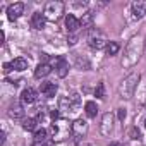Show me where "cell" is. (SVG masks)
Segmentation results:
<instances>
[{
	"mask_svg": "<svg viewBox=\"0 0 146 146\" xmlns=\"http://www.w3.org/2000/svg\"><path fill=\"white\" fill-rule=\"evenodd\" d=\"M11 64H12V69H14V70H24V69H28V60L23 58V57L14 58Z\"/></svg>",
	"mask_w": 146,
	"mask_h": 146,
	"instance_id": "17",
	"label": "cell"
},
{
	"mask_svg": "<svg viewBox=\"0 0 146 146\" xmlns=\"http://www.w3.org/2000/svg\"><path fill=\"white\" fill-rule=\"evenodd\" d=\"M67 43H69V45H76V43H78V35H76V33H74V35H69Z\"/></svg>",
	"mask_w": 146,
	"mask_h": 146,
	"instance_id": "25",
	"label": "cell"
},
{
	"mask_svg": "<svg viewBox=\"0 0 146 146\" xmlns=\"http://www.w3.org/2000/svg\"><path fill=\"white\" fill-rule=\"evenodd\" d=\"M131 11H132V17L134 19H141L146 16V2H143V0H137V2H134L131 5Z\"/></svg>",
	"mask_w": 146,
	"mask_h": 146,
	"instance_id": "10",
	"label": "cell"
},
{
	"mask_svg": "<svg viewBox=\"0 0 146 146\" xmlns=\"http://www.w3.org/2000/svg\"><path fill=\"white\" fill-rule=\"evenodd\" d=\"M33 146H53L52 141H43V143H33Z\"/></svg>",
	"mask_w": 146,
	"mask_h": 146,
	"instance_id": "27",
	"label": "cell"
},
{
	"mask_svg": "<svg viewBox=\"0 0 146 146\" xmlns=\"http://www.w3.org/2000/svg\"><path fill=\"white\" fill-rule=\"evenodd\" d=\"M112 129H113V115L108 112V113H105V115L102 117V125H100V131H102V134H103V136H110Z\"/></svg>",
	"mask_w": 146,
	"mask_h": 146,
	"instance_id": "8",
	"label": "cell"
},
{
	"mask_svg": "<svg viewBox=\"0 0 146 146\" xmlns=\"http://www.w3.org/2000/svg\"><path fill=\"white\" fill-rule=\"evenodd\" d=\"M119 119H120V120L125 119V110H124V108H119Z\"/></svg>",
	"mask_w": 146,
	"mask_h": 146,
	"instance_id": "29",
	"label": "cell"
},
{
	"mask_svg": "<svg viewBox=\"0 0 146 146\" xmlns=\"http://www.w3.org/2000/svg\"><path fill=\"white\" fill-rule=\"evenodd\" d=\"M65 28H67L69 35H74V33H78V29L81 28V23H79V19H78L74 14H67V16H65Z\"/></svg>",
	"mask_w": 146,
	"mask_h": 146,
	"instance_id": "9",
	"label": "cell"
},
{
	"mask_svg": "<svg viewBox=\"0 0 146 146\" xmlns=\"http://www.w3.org/2000/svg\"><path fill=\"white\" fill-rule=\"evenodd\" d=\"M9 117L14 119V120H21V119L24 117V108H23V105H19V103L11 105V108H9Z\"/></svg>",
	"mask_w": 146,
	"mask_h": 146,
	"instance_id": "15",
	"label": "cell"
},
{
	"mask_svg": "<svg viewBox=\"0 0 146 146\" xmlns=\"http://www.w3.org/2000/svg\"><path fill=\"white\" fill-rule=\"evenodd\" d=\"M31 26L35 28V29H43L45 28V16L41 14V12H35L33 16H31Z\"/></svg>",
	"mask_w": 146,
	"mask_h": 146,
	"instance_id": "16",
	"label": "cell"
},
{
	"mask_svg": "<svg viewBox=\"0 0 146 146\" xmlns=\"http://www.w3.org/2000/svg\"><path fill=\"white\" fill-rule=\"evenodd\" d=\"M23 12H24V4H21V2L11 4V5L7 7V17H9L11 21L19 19V17L23 16Z\"/></svg>",
	"mask_w": 146,
	"mask_h": 146,
	"instance_id": "7",
	"label": "cell"
},
{
	"mask_svg": "<svg viewBox=\"0 0 146 146\" xmlns=\"http://www.w3.org/2000/svg\"><path fill=\"white\" fill-rule=\"evenodd\" d=\"M55 69H57V74L58 78H65L69 74V62L64 58V57H58L55 60Z\"/></svg>",
	"mask_w": 146,
	"mask_h": 146,
	"instance_id": "11",
	"label": "cell"
},
{
	"mask_svg": "<svg viewBox=\"0 0 146 146\" xmlns=\"http://www.w3.org/2000/svg\"><path fill=\"white\" fill-rule=\"evenodd\" d=\"M23 129L24 131H35L36 129V119H26L23 122Z\"/></svg>",
	"mask_w": 146,
	"mask_h": 146,
	"instance_id": "22",
	"label": "cell"
},
{
	"mask_svg": "<svg viewBox=\"0 0 146 146\" xmlns=\"http://www.w3.org/2000/svg\"><path fill=\"white\" fill-rule=\"evenodd\" d=\"M139 137H141L139 131H137L136 127H132V129H131V139H139Z\"/></svg>",
	"mask_w": 146,
	"mask_h": 146,
	"instance_id": "26",
	"label": "cell"
},
{
	"mask_svg": "<svg viewBox=\"0 0 146 146\" xmlns=\"http://www.w3.org/2000/svg\"><path fill=\"white\" fill-rule=\"evenodd\" d=\"M93 19H95L93 12H91V11H88V12H84V14H83V17L79 19V23H81V26H83V28H88V26H91V24H93Z\"/></svg>",
	"mask_w": 146,
	"mask_h": 146,
	"instance_id": "19",
	"label": "cell"
},
{
	"mask_svg": "<svg viewBox=\"0 0 146 146\" xmlns=\"http://www.w3.org/2000/svg\"><path fill=\"white\" fill-rule=\"evenodd\" d=\"M119 50H120V45H119L117 41H108V43H107V46H105L107 55H117V53H119Z\"/></svg>",
	"mask_w": 146,
	"mask_h": 146,
	"instance_id": "20",
	"label": "cell"
},
{
	"mask_svg": "<svg viewBox=\"0 0 146 146\" xmlns=\"http://www.w3.org/2000/svg\"><path fill=\"white\" fill-rule=\"evenodd\" d=\"M70 131V127H69V124H67V120H64V119H57V120H53V124H52V134H53V139L55 141H60V139H64L65 136H67V132Z\"/></svg>",
	"mask_w": 146,
	"mask_h": 146,
	"instance_id": "4",
	"label": "cell"
},
{
	"mask_svg": "<svg viewBox=\"0 0 146 146\" xmlns=\"http://www.w3.org/2000/svg\"><path fill=\"white\" fill-rule=\"evenodd\" d=\"M76 65H78V69H81V70H88V69H90V62H88L86 58H81V57L76 58Z\"/></svg>",
	"mask_w": 146,
	"mask_h": 146,
	"instance_id": "23",
	"label": "cell"
},
{
	"mask_svg": "<svg viewBox=\"0 0 146 146\" xmlns=\"http://www.w3.org/2000/svg\"><path fill=\"white\" fill-rule=\"evenodd\" d=\"M107 43H108V41H105L103 35H102L98 29H93V31L90 33V36H88V45H90L93 50H102V48L107 46Z\"/></svg>",
	"mask_w": 146,
	"mask_h": 146,
	"instance_id": "6",
	"label": "cell"
},
{
	"mask_svg": "<svg viewBox=\"0 0 146 146\" xmlns=\"http://www.w3.org/2000/svg\"><path fill=\"white\" fill-rule=\"evenodd\" d=\"M40 91L45 98H53L57 95V84L55 83H41Z\"/></svg>",
	"mask_w": 146,
	"mask_h": 146,
	"instance_id": "12",
	"label": "cell"
},
{
	"mask_svg": "<svg viewBox=\"0 0 146 146\" xmlns=\"http://www.w3.org/2000/svg\"><path fill=\"white\" fill-rule=\"evenodd\" d=\"M144 127H146V120H144Z\"/></svg>",
	"mask_w": 146,
	"mask_h": 146,
	"instance_id": "32",
	"label": "cell"
},
{
	"mask_svg": "<svg viewBox=\"0 0 146 146\" xmlns=\"http://www.w3.org/2000/svg\"><path fill=\"white\" fill-rule=\"evenodd\" d=\"M36 91L33 90V88H26V90H23V93H21V100H23V103H28V105H31V103H35L36 102Z\"/></svg>",
	"mask_w": 146,
	"mask_h": 146,
	"instance_id": "14",
	"label": "cell"
},
{
	"mask_svg": "<svg viewBox=\"0 0 146 146\" xmlns=\"http://www.w3.org/2000/svg\"><path fill=\"white\" fill-rule=\"evenodd\" d=\"M46 136H48V132H46V129H38V131H35V143H43V141H46Z\"/></svg>",
	"mask_w": 146,
	"mask_h": 146,
	"instance_id": "21",
	"label": "cell"
},
{
	"mask_svg": "<svg viewBox=\"0 0 146 146\" xmlns=\"http://www.w3.org/2000/svg\"><path fill=\"white\" fill-rule=\"evenodd\" d=\"M88 122L84 120V119H76L74 122L70 124V134L74 136L76 139H81V137H84L86 134H88Z\"/></svg>",
	"mask_w": 146,
	"mask_h": 146,
	"instance_id": "5",
	"label": "cell"
},
{
	"mask_svg": "<svg viewBox=\"0 0 146 146\" xmlns=\"http://www.w3.org/2000/svg\"><path fill=\"white\" fill-rule=\"evenodd\" d=\"M12 70V64H4V72L7 74V72H11Z\"/></svg>",
	"mask_w": 146,
	"mask_h": 146,
	"instance_id": "28",
	"label": "cell"
},
{
	"mask_svg": "<svg viewBox=\"0 0 146 146\" xmlns=\"http://www.w3.org/2000/svg\"><path fill=\"white\" fill-rule=\"evenodd\" d=\"M84 110H86V115H88L90 119L96 117V113H98V107H96V103H95V102H86Z\"/></svg>",
	"mask_w": 146,
	"mask_h": 146,
	"instance_id": "18",
	"label": "cell"
},
{
	"mask_svg": "<svg viewBox=\"0 0 146 146\" xmlns=\"http://www.w3.org/2000/svg\"><path fill=\"white\" fill-rule=\"evenodd\" d=\"M139 55H141V45H139V40H137V38H132V40L129 41L127 48H125V55H124V58H122V65H124V67H131V65H134V64L137 62Z\"/></svg>",
	"mask_w": 146,
	"mask_h": 146,
	"instance_id": "1",
	"label": "cell"
},
{
	"mask_svg": "<svg viewBox=\"0 0 146 146\" xmlns=\"http://www.w3.org/2000/svg\"><path fill=\"white\" fill-rule=\"evenodd\" d=\"M62 14H64V4L58 2V0L48 2L46 7H45V12H43L45 19H48V21H57V19L62 17Z\"/></svg>",
	"mask_w": 146,
	"mask_h": 146,
	"instance_id": "3",
	"label": "cell"
},
{
	"mask_svg": "<svg viewBox=\"0 0 146 146\" xmlns=\"http://www.w3.org/2000/svg\"><path fill=\"white\" fill-rule=\"evenodd\" d=\"M95 96L100 98V100L105 98V84H103V83H98V84H96V88H95Z\"/></svg>",
	"mask_w": 146,
	"mask_h": 146,
	"instance_id": "24",
	"label": "cell"
},
{
	"mask_svg": "<svg viewBox=\"0 0 146 146\" xmlns=\"http://www.w3.org/2000/svg\"><path fill=\"white\" fill-rule=\"evenodd\" d=\"M52 72V67H50V64H46V62H41L36 69H35V78L36 79H41V78H46L48 74Z\"/></svg>",
	"mask_w": 146,
	"mask_h": 146,
	"instance_id": "13",
	"label": "cell"
},
{
	"mask_svg": "<svg viewBox=\"0 0 146 146\" xmlns=\"http://www.w3.org/2000/svg\"><path fill=\"white\" fill-rule=\"evenodd\" d=\"M108 146H122V143H119V141H113V143H110Z\"/></svg>",
	"mask_w": 146,
	"mask_h": 146,
	"instance_id": "30",
	"label": "cell"
},
{
	"mask_svg": "<svg viewBox=\"0 0 146 146\" xmlns=\"http://www.w3.org/2000/svg\"><path fill=\"white\" fill-rule=\"evenodd\" d=\"M137 81H139V74H129L119 86V95L120 98H131L137 88Z\"/></svg>",
	"mask_w": 146,
	"mask_h": 146,
	"instance_id": "2",
	"label": "cell"
},
{
	"mask_svg": "<svg viewBox=\"0 0 146 146\" xmlns=\"http://www.w3.org/2000/svg\"><path fill=\"white\" fill-rule=\"evenodd\" d=\"M4 38H5V35H4V31L0 33V43H4Z\"/></svg>",
	"mask_w": 146,
	"mask_h": 146,
	"instance_id": "31",
	"label": "cell"
}]
</instances>
